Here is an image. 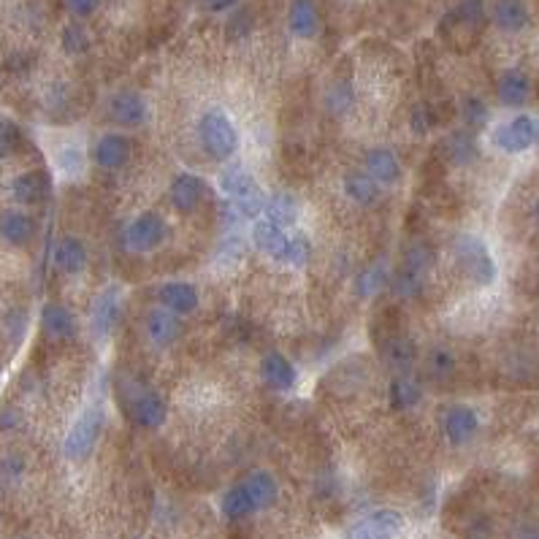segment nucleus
Wrapping results in <instances>:
<instances>
[{
  "label": "nucleus",
  "mask_w": 539,
  "mask_h": 539,
  "mask_svg": "<svg viewBox=\"0 0 539 539\" xmlns=\"http://www.w3.org/2000/svg\"><path fill=\"white\" fill-rule=\"evenodd\" d=\"M217 182H220V190L236 203L233 209L239 217H252V214L263 212V203H266L263 190H260L258 179L250 171H244L241 165H228Z\"/></svg>",
  "instance_id": "obj_1"
},
{
  "label": "nucleus",
  "mask_w": 539,
  "mask_h": 539,
  "mask_svg": "<svg viewBox=\"0 0 539 539\" xmlns=\"http://www.w3.org/2000/svg\"><path fill=\"white\" fill-rule=\"evenodd\" d=\"M198 141L203 144V149L212 157L228 160L239 149V130L233 128V122L225 111L212 109L198 122Z\"/></svg>",
  "instance_id": "obj_2"
},
{
  "label": "nucleus",
  "mask_w": 539,
  "mask_h": 539,
  "mask_svg": "<svg viewBox=\"0 0 539 539\" xmlns=\"http://www.w3.org/2000/svg\"><path fill=\"white\" fill-rule=\"evenodd\" d=\"M100 431H103V410L100 407H87L76 418V423L71 426V431L65 437V445H62L65 459L68 461H84V459H90V453L98 445Z\"/></svg>",
  "instance_id": "obj_3"
},
{
  "label": "nucleus",
  "mask_w": 539,
  "mask_h": 539,
  "mask_svg": "<svg viewBox=\"0 0 539 539\" xmlns=\"http://www.w3.org/2000/svg\"><path fill=\"white\" fill-rule=\"evenodd\" d=\"M539 138V125L534 117L529 114H521V117H513L507 122H502L494 133H491V141L496 149L507 152V155H518V152H526L529 147H534Z\"/></svg>",
  "instance_id": "obj_4"
},
{
  "label": "nucleus",
  "mask_w": 539,
  "mask_h": 539,
  "mask_svg": "<svg viewBox=\"0 0 539 539\" xmlns=\"http://www.w3.org/2000/svg\"><path fill=\"white\" fill-rule=\"evenodd\" d=\"M456 255L461 269L478 282V285H491L496 279V263L488 252V247L478 236H461L456 241Z\"/></svg>",
  "instance_id": "obj_5"
},
{
  "label": "nucleus",
  "mask_w": 539,
  "mask_h": 539,
  "mask_svg": "<svg viewBox=\"0 0 539 539\" xmlns=\"http://www.w3.org/2000/svg\"><path fill=\"white\" fill-rule=\"evenodd\" d=\"M165 233H168L165 220L160 214H155V212H144V214H138L128 225L125 241H128V247L133 252H149V250H155V247L163 244Z\"/></svg>",
  "instance_id": "obj_6"
},
{
  "label": "nucleus",
  "mask_w": 539,
  "mask_h": 539,
  "mask_svg": "<svg viewBox=\"0 0 539 539\" xmlns=\"http://www.w3.org/2000/svg\"><path fill=\"white\" fill-rule=\"evenodd\" d=\"M404 529V518L396 510H377L353 526L347 539H396Z\"/></svg>",
  "instance_id": "obj_7"
},
{
  "label": "nucleus",
  "mask_w": 539,
  "mask_h": 539,
  "mask_svg": "<svg viewBox=\"0 0 539 539\" xmlns=\"http://www.w3.org/2000/svg\"><path fill=\"white\" fill-rule=\"evenodd\" d=\"M442 431H445L448 442H450V445H456V448H461V445H467V442H472V440H475V434L480 431L478 412H475V410H469V407H464V404L450 407V410L445 412V418H442Z\"/></svg>",
  "instance_id": "obj_8"
},
{
  "label": "nucleus",
  "mask_w": 539,
  "mask_h": 539,
  "mask_svg": "<svg viewBox=\"0 0 539 539\" xmlns=\"http://www.w3.org/2000/svg\"><path fill=\"white\" fill-rule=\"evenodd\" d=\"M119 317V288L109 285L98 293L95 304H92V315H90V328L98 339L109 336L117 326Z\"/></svg>",
  "instance_id": "obj_9"
},
{
  "label": "nucleus",
  "mask_w": 539,
  "mask_h": 539,
  "mask_svg": "<svg viewBox=\"0 0 539 539\" xmlns=\"http://www.w3.org/2000/svg\"><path fill=\"white\" fill-rule=\"evenodd\" d=\"M252 241H255V247H258L263 255H269V258L285 263L290 239L285 236V231H282L277 222H271V220H266V217L258 220V222L252 225Z\"/></svg>",
  "instance_id": "obj_10"
},
{
  "label": "nucleus",
  "mask_w": 539,
  "mask_h": 539,
  "mask_svg": "<svg viewBox=\"0 0 539 539\" xmlns=\"http://www.w3.org/2000/svg\"><path fill=\"white\" fill-rule=\"evenodd\" d=\"M109 111H111V117H114L119 125H125V128H138V125L147 119V114H149L147 100H144L138 92H117V95L109 100Z\"/></svg>",
  "instance_id": "obj_11"
},
{
  "label": "nucleus",
  "mask_w": 539,
  "mask_h": 539,
  "mask_svg": "<svg viewBox=\"0 0 539 539\" xmlns=\"http://www.w3.org/2000/svg\"><path fill=\"white\" fill-rule=\"evenodd\" d=\"M203 193H206V184L195 174H179L171 182V203L176 212H195Z\"/></svg>",
  "instance_id": "obj_12"
},
{
  "label": "nucleus",
  "mask_w": 539,
  "mask_h": 539,
  "mask_svg": "<svg viewBox=\"0 0 539 539\" xmlns=\"http://www.w3.org/2000/svg\"><path fill=\"white\" fill-rule=\"evenodd\" d=\"M260 377L269 388L274 391H290L298 380L296 366L282 355V353H269L260 364Z\"/></svg>",
  "instance_id": "obj_13"
},
{
  "label": "nucleus",
  "mask_w": 539,
  "mask_h": 539,
  "mask_svg": "<svg viewBox=\"0 0 539 539\" xmlns=\"http://www.w3.org/2000/svg\"><path fill=\"white\" fill-rule=\"evenodd\" d=\"M130 157V141L122 133H106L98 144H95V160L100 168L117 171L128 163Z\"/></svg>",
  "instance_id": "obj_14"
},
{
  "label": "nucleus",
  "mask_w": 539,
  "mask_h": 539,
  "mask_svg": "<svg viewBox=\"0 0 539 539\" xmlns=\"http://www.w3.org/2000/svg\"><path fill=\"white\" fill-rule=\"evenodd\" d=\"M496 95L505 106H524L529 98H532V79L518 71V68H510L499 76V84H496Z\"/></svg>",
  "instance_id": "obj_15"
},
{
  "label": "nucleus",
  "mask_w": 539,
  "mask_h": 539,
  "mask_svg": "<svg viewBox=\"0 0 539 539\" xmlns=\"http://www.w3.org/2000/svg\"><path fill=\"white\" fill-rule=\"evenodd\" d=\"M160 304L174 315H190L198 309V288L190 282H168L160 288Z\"/></svg>",
  "instance_id": "obj_16"
},
{
  "label": "nucleus",
  "mask_w": 539,
  "mask_h": 539,
  "mask_svg": "<svg viewBox=\"0 0 539 539\" xmlns=\"http://www.w3.org/2000/svg\"><path fill=\"white\" fill-rule=\"evenodd\" d=\"M366 171H369V176L377 184H393L402 176V163H399V157H396L393 149L380 147V149H372L366 155Z\"/></svg>",
  "instance_id": "obj_17"
},
{
  "label": "nucleus",
  "mask_w": 539,
  "mask_h": 539,
  "mask_svg": "<svg viewBox=\"0 0 539 539\" xmlns=\"http://www.w3.org/2000/svg\"><path fill=\"white\" fill-rule=\"evenodd\" d=\"M49 190H52V182H49V176L43 171H27V174L16 176L14 184H11L14 198L19 203H24V206L41 203L49 195Z\"/></svg>",
  "instance_id": "obj_18"
},
{
  "label": "nucleus",
  "mask_w": 539,
  "mask_h": 539,
  "mask_svg": "<svg viewBox=\"0 0 539 539\" xmlns=\"http://www.w3.org/2000/svg\"><path fill=\"white\" fill-rule=\"evenodd\" d=\"M147 334L152 339L155 347H168L174 345V339L179 336V320L174 312H168L165 307L160 309H152L147 315Z\"/></svg>",
  "instance_id": "obj_19"
},
{
  "label": "nucleus",
  "mask_w": 539,
  "mask_h": 539,
  "mask_svg": "<svg viewBox=\"0 0 539 539\" xmlns=\"http://www.w3.org/2000/svg\"><path fill=\"white\" fill-rule=\"evenodd\" d=\"M54 266L62 274H79V271H84V266H87V247H84V241L76 239V236L60 239V244L54 250Z\"/></svg>",
  "instance_id": "obj_20"
},
{
  "label": "nucleus",
  "mask_w": 539,
  "mask_h": 539,
  "mask_svg": "<svg viewBox=\"0 0 539 539\" xmlns=\"http://www.w3.org/2000/svg\"><path fill=\"white\" fill-rule=\"evenodd\" d=\"M383 355H385V361L393 372L407 374L412 369V361H415V345L404 334H391L383 345Z\"/></svg>",
  "instance_id": "obj_21"
},
{
  "label": "nucleus",
  "mask_w": 539,
  "mask_h": 539,
  "mask_svg": "<svg viewBox=\"0 0 539 539\" xmlns=\"http://www.w3.org/2000/svg\"><path fill=\"white\" fill-rule=\"evenodd\" d=\"M168 418V407L157 393H144L133 404V421L141 429H160Z\"/></svg>",
  "instance_id": "obj_22"
},
{
  "label": "nucleus",
  "mask_w": 539,
  "mask_h": 539,
  "mask_svg": "<svg viewBox=\"0 0 539 539\" xmlns=\"http://www.w3.org/2000/svg\"><path fill=\"white\" fill-rule=\"evenodd\" d=\"M35 233V222L33 217H27L24 212H5L0 217V236L11 244V247H24L30 244Z\"/></svg>",
  "instance_id": "obj_23"
},
{
  "label": "nucleus",
  "mask_w": 539,
  "mask_h": 539,
  "mask_svg": "<svg viewBox=\"0 0 539 539\" xmlns=\"http://www.w3.org/2000/svg\"><path fill=\"white\" fill-rule=\"evenodd\" d=\"M241 486L247 488V494H250V499H252V505H255V513L271 507V505L277 502V496H279L277 480H274L269 472H252Z\"/></svg>",
  "instance_id": "obj_24"
},
{
  "label": "nucleus",
  "mask_w": 539,
  "mask_h": 539,
  "mask_svg": "<svg viewBox=\"0 0 539 539\" xmlns=\"http://www.w3.org/2000/svg\"><path fill=\"white\" fill-rule=\"evenodd\" d=\"M494 19L505 33H521L529 24V8L524 0H496Z\"/></svg>",
  "instance_id": "obj_25"
},
{
  "label": "nucleus",
  "mask_w": 539,
  "mask_h": 539,
  "mask_svg": "<svg viewBox=\"0 0 539 539\" xmlns=\"http://www.w3.org/2000/svg\"><path fill=\"white\" fill-rule=\"evenodd\" d=\"M41 323H43L46 336H52V339H68V336H73V328H76L73 315L62 304H46L41 312Z\"/></svg>",
  "instance_id": "obj_26"
},
{
  "label": "nucleus",
  "mask_w": 539,
  "mask_h": 539,
  "mask_svg": "<svg viewBox=\"0 0 539 539\" xmlns=\"http://www.w3.org/2000/svg\"><path fill=\"white\" fill-rule=\"evenodd\" d=\"M288 22H290L293 35L312 38L317 33V5H315V0H293Z\"/></svg>",
  "instance_id": "obj_27"
},
{
  "label": "nucleus",
  "mask_w": 539,
  "mask_h": 539,
  "mask_svg": "<svg viewBox=\"0 0 539 539\" xmlns=\"http://www.w3.org/2000/svg\"><path fill=\"white\" fill-rule=\"evenodd\" d=\"M263 214H266V220L277 222L279 228L296 225V220H298V203H296V198L288 195V193H274L271 198H266Z\"/></svg>",
  "instance_id": "obj_28"
},
{
  "label": "nucleus",
  "mask_w": 539,
  "mask_h": 539,
  "mask_svg": "<svg viewBox=\"0 0 539 539\" xmlns=\"http://www.w3.org/2000/svg\"><path fill=\"white\" fill-rule=\"evenodd\" d=\"M220 510H222V515H225L228 521H241V518H247V515L255 513V505H252L247 488H244V486H236V488H231V491L222 496Z\"/></svg>",
  "instance_id": "obj_29"
},
{
  "label": "nucleus",
  "mask_w": 539,
  "mask_h": 539,
  "mask_svg": "<svg viewBox=\"0 0 539 539\" xmlns=\"http://www.w3.org/2000/svg\"><path fill=\"white\" fill-rule=\"evenodd\" d=\"M345 193L355 201V203H372L380 195V187L372 176L366 174H347L345 176Z\"/></svg>",
  "instance_id": "obj_30"
},
{
  "label": "nucleus",
  "mask_w": 539,
  "mask_h": 539,
  "mask_svg": "<svg viewBox=\"0 0 539 539\" xmlns=\"http://www.w3.org/2000/svg\"><path fill=\"white\" fill-rule=\"evenodd\" d=\"M421 402V385L410 377H396L391 385V404L396 410H410Z\"/></svg>",
  "instance_id": "obj_31"
},
{
  "label": "nucleus",
  "mask_w": 539,
  "mask_h": 539,
  "mask_svg": "<svg viewBox=\"0 0 539 539\" xmlns=\"http://www.w3.org/2000/svg\"><path fill=\"white\" fill-rule=\"evenodd\" d=\"M445 144H448V155H450L453 163H461L464 165V163H469L478 155L475 138L469 133H453Z\"/></svg>",
  "instance_id": "obj_32"
},
{
  "label": "nucleus",
  "mask_w": 539,
  "mask_h": 539,
  "mask_svg": "<svg viewBox=\"0 0 539 539\" xmlns=\"http://www.w3.org/2000/svg\"><path fill=\"white\" fill-rule=\"evenodd\" d=\"M388 282V269H385V260H377L374 266H369L364 274H361V279H358V290L364 293V296H374V293H380L383 290V285Z\"/></svg>",
  "instance_id": "obj_33"
},
{
  "label": "nucleus",
  "mask_w": 539,
  "mask_h": 539,
  "mask_svg": "<svg viewBox=\"0 0 539 539\" xmlns=\"http://www.w3.org/2000/svg\"><path fill=\"white\" fill-rule=\"evenodd\" d=\"M22 133L11 119H0V157H8L19 149Z\"/></svg>",
  "instance_id": "obj_34"
},
{
  "label": "nucleus",
  "mask_w": 539,
  "mask_h": 539,
  "mask_svg": "<svg viewBox=\"0 0 539 539\" xmlns=\"http://www.w3.org/2000/svg\"><path fill=\"white\" fill-rule=\"evenodd\" d=\"M309 252H312L309 241H307V239L298 233V236H293V239H290V244H288L285 263H288V266H296V269H301V266H307V260H309Z\"/></svg>",
  "instance_id": "obj_35"
},
{
  "label": "nucleus",
  "mask_w": 539,
  "mask_h": 539,
  "mask_svg": "<svg viewBox=\"0 0 539 539\" xmlns=\"http://www.w3.org/2000/svg\"><path fill=\"white\" fill-rule=\"evenodd\" d=\"M62 46H65L68 54H81V52H87V46H90L87 33H84L79 24H68V27L62 30Z\"/></svg>",
  "instance_id": "obj_36"
},
{
  "label": "nucleus",
  "mask_w": 539,
  "mask_h": 539,
  "mask_svg": "<svg viewBox=\"0 0 539 539\" xmlns=\"http://www.w3.org/2000/svg\"><path fill=\"white\" fill-rule=\"evenodd\" d=\"M453 369H456V358H453V353L450 350H434L431 355H429V372L434 374V377H448V374H453Z\"/></svg>",
  "instance_id": "obj_37"
},
{
  "label": "nucleus",
  "mask_w": 539,
  "mask_h": 539,
  "mask_svg": "<svg viewBox=\"0 0 539 539\" xmlns=\"http://www.w3.org/2000/svg\"><path fill=\"white\" fill-rule=\"evenodd\" d=\"M464 117H467L469 125H483L488 119V109H486V103L480 98H469L464 103Z\"/></svg>",
  "instance_id": "obj_38"
},
{
  "label": "nucleus",
  "mask_w": 539,
  "mask_h": 539,
  "mask_svg": "<svg viewBox=\"0 0 539 539\" xmlns=\"http://www.w3.org/2000/svg\"><path fill=\"white\" fill-rule=\"evenodd\" d=\"M60 165L65 168V171H71V174H76V171H81V149L79 147H71V149H65L60 157Z\"/></svg>",
  "instance_id": "obj_39"
},
{
  "label": "nucleus",
  "mask_w": 539,
  "mask_h": 539,
  "mask_svg": "<svg viewBox=\"0 0 539 539\" xmlns=\"http://www.w3.org/2000/svg\"><path fill=\"white\" fill-rule=\"evenodd\" d=\"M431 125H434V117H431V111L429 109H415L412 111V128H415V133H426V130H431Z\"/></svg>",
  "instance_id": "obj_40"
},
{
  "label": "nucleus",
  "mask_w": 539,
  "mask_h": 539,
  "mask_svg": "<svg viewBox=\"0 0 539 539\" xmlns=\"http://www.w3.org/2000/svg\"><path fill=\"white\" fill-rule=\"evenodd\" d=\"M68 8H71L76 16H90V14L98 8V0H68Z\"/></svg>",
  "instance_id": "obj_41"
},
{
  "label": "nucleus",
  "mask_w": 539,
  "mask_h": 539,
  "mask_svg": "<svg viewBox=\"0 0 539 539\" xmlns=\"http://www.w3.org/2000/svg\"><path fill=\"white\" fill-rule=\"evenodd\" d=\"M236 3H239V0H203V5H206L209 11H214V14H220V11H231Z\"/></svg>",
  "instance_id": "obj_42"
},
{
  "label": "nucleus",
  "mask_w": 539,
  "mask_h": 539,
  "mask_svg": "<svg viewBox=\"0 0 539 539\" xmlns=\"http://www.w3.org/2000/svg\"><path fill=\"white\" fill-rule=\"evenodd\" d=\"M534 217H537V225H539V203H537V209H534Z\"/></svg>",
  "instance_id": "obj_43"
}]
</instances>
